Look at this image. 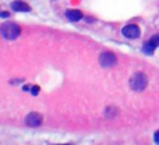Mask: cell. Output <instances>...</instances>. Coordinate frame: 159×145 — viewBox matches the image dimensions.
Returning <instances> with one entry per match:
<instances>
[{
    "mask_svg": "<svg viewBox=\"0 0 159 145\" xmlns=\"http://www.w3.org/2000/svg\"><path fill=\"white\" fill-rule=\"evenodd\" d=\"M0 34L3 35V38L8 39V41H13V39H17L21 34V29L17 24L14 22H4V24L0 27Z\"/></svg>",
    "mask_w": 159,
    "mask_h": 145,
    "instance_id": "cell-1",
    "label": "cell"
},
{
    "mask_svg": "<svg viewBox=\"0 0 159 145\" xmlns=\"http://www.w3.org/2000/svg\"><path fill=\"white\" fill-rule=\"evenodd\" d=\"M147 84H148V78H147V75L144 73H135L134 75L131 77V79H130V87H131V89L138 91V92L145 89Z\"/></svg>",
    "mask_w": 159,
    "mask_h": 145,
    "instance_id": "cell-2",
    "label": "cell"
},
{
    "mask_svg": "<svg viewBox=\"0 0 159 145\" xmlns=\"http://www.w3.org/2000/svg\"><path fill=\"white\" fill-rule=\"evenodd\" d=\"M99 64L105 69L107 67H113L116 64V56L113 53H109V52H105L99 56Z\"/></svg>",
    "mask_w": 159,
    "mask_h": 145,
    "instance_id": "cell-3",
    "label": "cell"
},
{
    "mask_svg": "<svg viewBox=\"0 0 159 145\" xmlns=\"http://www.w3.org/2000/svg\"><path fill=\"white\" fill-rule=\"evenodd\" d=\"M121 34L129 39H137L140 36V28L134 24H129L121 29Z\"/></svg>",
    "mask_w": 159,
    "mask_h": 145,
    "instance_id": "cell-4",
    "label": "cell"
},
{
    "mask_svg": "<svg viewBox=\"0 0 159 145\" xmlns=\"http://www.w3.org/2000/svg\"><path fill=\"white\" fill-rule=\"evenodd\" d=\"M25 123L31 127H38L42 124V116L36 112H31L30 115L25 117Z\"/></svg>",
    "mask_w": 159,
    "mask_h": 145,
    "instance_id": "cell-5",
    "label": "cell"
},
{
    "mask_svg": "<svg viewBox=\"0 0 159 145\" xmlns=\"http://www.w3.org/2000/svg\"><path fill=\"white\" fill-rule=\"evenodd\" d=\"M11 8H13L14 11H21V13H28V11H31V7L25 2H22V0H16V2H13L11 3Z\"/></svg>",
    "mask_w": 159,
    "mask_h": 145,
    "instance_id": "cell-6",
    "label": "cell"
},
{
    "mask_svg": "<svg viewBox=\"0 0 159 145\" xmlns=\"http://www.w3.org/2000/svg\"><path fill=\"white\" fill-rule=\"evenodd\" d=\"M66 17L70 20V21H78V20L82 18V14L80 10H67Z\"/></svg>",
    "mask_w": 159,
    "mask_h": 145,
    "instance_id": "cell-7",
    "label": "cell"
},
{
    "mask_svg": "<svg viewBox=\"0 0 159 145\" xmlns=\"http://www.w3.org/2000/svg\"><path fill=\"white\" fill-rule=\"evenodd\" d=\"M155 45L152 43L151 41L149 42H145V43H144V46H143V52L145 53V55H154V52H155Z\"/></svg>",
    "mask_w": 159,
    "mask_h": 145,
    "instance_id": "cell-8",
    "label": "cell"
},
{
    "mask_svg": "<svg viewBox=\"0 0 159 145\" xmlns=\"http://www.w3.org/2000/svg\"><path fill=\"white\" fill-rule=\"evenodd\" d=\"M149 41H151L152 43H154L155 46L158 48V46H159V34H158V35H154V36H152L151 39H149Z\"/></svg>",
    "mask_w": 159,
    "mask_h": 145,
    "instance_id": "cell-9",
    "label": "cell"
},
{
    "mask_svg": "<svg viewBox=\"0 0 159 145\" xmlns=\"http://www.w3.org/2000/svg\"><path fill=\"white\" fill-rule=\"evenodd\" d=\"M31 92H32V95H38V92H39V87H32V89H31Z\"/></svg>",
    "mask_w": 159,
    "mask_h": 145,
    "instance_id": "cell-10",
    "label": "cell"
},
{
    "mask_svg": "<svg viewBox=\"0 0 159 145\" xmlns=\"http://www.w3.org/2000/svg\"><path fill=\"white\" fill-rule=\"evenodd\" d=\"M154 140H155V143L157 144H159V130L157 133H155V135H154Z\"/></svg>",
    "mask_w": 159,
    "mask_h": 145,
    "instance_id": "cell-11",
    "label": "cell"
}]
</instances>
